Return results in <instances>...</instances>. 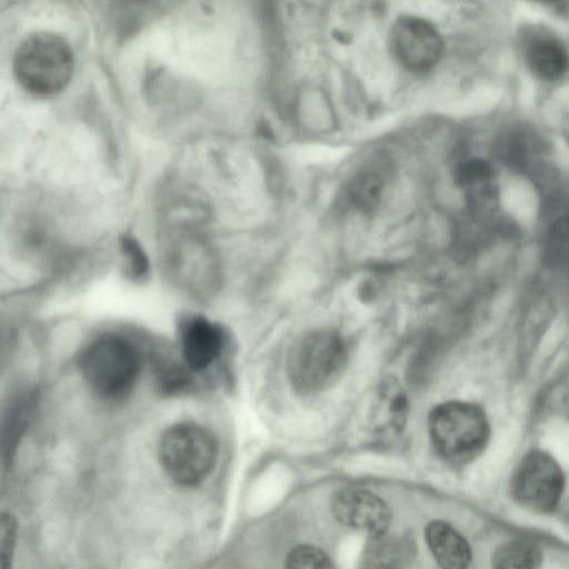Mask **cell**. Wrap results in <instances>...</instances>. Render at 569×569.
<instances>
[{"label": "cell", "instance_id": "cell-1", "mask_svg": "<svg viewBox=\"0 0 569 569\" xmlns=\"http://www.w3.org/2000/svg\"><path fill=\"white\" fill-rule=\"evenodd\" d=\"M12 69L24 90L34 96L50 97L70 82L74 69L73 51L61 36L36 31L17 47Z\"/></svg>", "mask_w": 569, "mask_h": 569}, {"label": "cell", "instance_id": "cell-2", "mask_svg": "<svg viewBox=\"0 0 569 569\" xmlns=\"http://www.w3.org/2000/svg\"><path fill=\"white\" fill-rule=\"evenodd\" d=\"M348 348L332 328H317L300 336L290 348L287 375L291 387L303 396L332 387L346 370Z\"/></svg>", "mask_w": 569, "mask_h": 569}, {"label": "cell", "instance_id": "cell-3", "mask_svg": "<svg viewBox=\"0 0 569 569\" xmlns=\"http://www.w3.org/2000/svg\"><path fill=\"white\" fill-rule=\"evenodd\" d=\"M80 372L87 385L100 397L118 399L134 387L141 370L137 348L126 338L106 333L82 350Z\"/></svg>", "mask_w": 569, "mask_h": 569}, {"label": "cell", "instance_id": "cell-4", "mask_svg": "<svg viewBox=\"0 0 569 569\" xmlns=\"http://www.w3.org/2000/svg\"><path fill=\"white\" fill-rule=\"evenodd\" d=\"M428 431L433 448L443 459L467 463L486 448L490 428L481 408L452 400L430 411Z\"/></svg>", "mask_w": 569, "mask_h": 569}, {"label": "cell", "instance_id": "cell-5", "mask_svg": "<svg viewBox=\"0 0 569 569\" xmlns=\"http://www.w3.org/2000/svg\"><path fill=\"white\" fill-rule=\"evenodd\" d=\"M219 446L206 427L180 422L161 436L158 453L164 472L177 483L192 487L202 482L213 470Z\"/></svg>", "mask_w": 569, "mask_h": 569}, {"label": "cell", "instance_id": "cell-6", "mask_svg": "<svg viewBox=\"0 0 569 569\" xmlns=\"http://www.w3.org/2000/svg\"><path fill=\"white\" fill-rule=\"evenodd\" d=\"M565 478L558 462L547 452H529L518 466L512 492L525 508L549 512L556 508L563 491Z\"/></svg>", "mask_w": 569, "mask_h": 569}, {"label": "cell", "instance_id": "cell-7", "mask_svg": "<svg viewBox=\"0 0 569 569\" xmlns=\"http://www.w3.org/2000/svg\"><path fill=\"white\" fill-rule=\"evenodd\" d=\"M390 46L397 60L411 71H427L439 62L443 41L436 28L418 17H402L390 30Z\"/></svg>", "mask_w": 569, "mask_h": 569}, {"label": "cell", "instance_id": "cell-8", "mask_svg": "<svg viewBox=\"0 0 569 569\" xmlns=\"http://www.w3.org/2000/svg\"><path fill=\"white\" fill-rule=\"evenodd\" d=\"M182 359L188 370L201 372L222 353L226 336L222 328L203 316L186 315L178 325Z\"/></svg>", "mask_w": 569, "mask_h": 569}, {"label": "cell", "instance_id": "cell-9", "mask_svg": "<svg viewBox=\"0 0 569 569\" xmlns=\"http://www.w3.org/2000/svg\"><path fill=\"white\" fill-rule=\"evenodd\" d=\"M169 271L174 281L196 295H206L214 281L213 260L204 242L193 237L178 239L168 251Z\"/></svg>", "mask_w": 569, "mask_h": 569}, {"label": "cell", "instance_id": "cell-10", "mask_svg": "<svg viewBox=\"0 0 569 569\" xmlns=\"http://www.w3.org/2000/svg\"><path fill=\"white\" fill-rule=\"evenodd\" d=\"M336 518L346 526L363 530L370 536L388 529L390 512L388 506L375 493L357 488L338 491L332 499Z\"/></svg>", "mask_w": 569, "mask_h": 569}, {"label": "cell", "instance_id": "cell-11", "mask_svg": "<svg viewBox=\"0 0 569 569\" xmlns=\"http://www.w3.org/2000/svg\"><path fill=\"white\" fill-rule=\"evenodd\" d=\"M523 58L539 79L555 81L567 71L569 58L562 42L543 28H532L522 38Z\"/></svg>", "mask_w": 569, "mask_h": 569}, {"label": "cell", "instance_id": "cell-12", "mask_svg": "<svg viewBox=\"0 0 569 569\" xmlns=\"http://www.w3.org/2000/svg\"><path fill=\"white\" fill-rule=\"evenodd\" d=\"M426 540L442 569H467L471 550L466 539L449 523L432 521L426 528Z\"/></svg>", "mask_w": 569, "mask_h": 569}, {"label": "cell", "instance_id": "cell-13", "mask_svg": "<svg viewBox=\"0 0 569 569\" xmlns=\"http://www.w3.org/2000/svg\"><path fill=\"white\" fill-rule=\"evenodd\" d=\"M373 422L380 429L399 431L406 423L408 402L406 395L393 382L385 383L377 395Z\"/></svg>", "mask_w": 569, "mask_h": 569}, {"label": "cell", "instance_id": "cell-14", "mask_svg": "<svg viewBox=\"0 0 569 569\" xmlns=\"http://www.w3.org/2000/svg\"><path fill=\"white\" fill-rule=\"evenodd\" d=\"M385 180L376 168H365L356 173L347 186L348 203L361 211L369 212L380 202Z\"/></svg>", "mask_w": 569, "mask_h": 569}, {"label": "cell", "instance_id": "cell-15", "mask_svg": "<svg viewBox=\"0 0 569 569\" xmlns=\"http://www.w3.org/2000/svg\"><path fill=\"white\" fill-rule=\"evenodd\" d=\"M402 559L400 542L386 531L370 536L359 569H401Z\"/></svg>", "mask_w": 569, "mask_h": 569}, {"label": "cell", "instance_id": "cell-16", "mask_svg": "<svg viewBox=\"0 0 569 569\" xmlns=\"http://www.w3.org/2000/svg\"><path fill=\"white\" fill-rule=\"evenodd\" d=\"M540 548L528 540H513L500 546L492 557V569H539Z\"/></svg>", "mask_w": 569, "mask_h": 569}, {"label": "cell", "instance_id": "cell-17", "mask_svg": "<svg viewBox=\"0 0 569 569\" xmlns=\"http://www.w3.org/2000/svg\"><path fill=\"white\" fill-rule=\"evenodd\" d=\"M457 183L475 198H485L490 192L493 171L483 159L471 158L461 161L455 172Z\"/></svg>", "mask_w": 569, "mask_h": 569}, {"label": "cell", "instance_id": "cell-18", "mask_svg": "<svg viewBox=\"0 0 569 569\" xmlns=\"http://www.w3.org/2000/svg\"><path fill=\"white\" fill-rule=\"evenodd\" d=\"M120 250L126 276L132 281L143 280L149 272V259L138 240L131 236H123L120 240Z\"/></svg>", "mask_w": 569, "mask_h": 569}, {"label": "cell", "instance_id": "cell-19", "mask_svg": "<svg viewBox=\"0 0 569 569\" xmlns=\"http://www.w3.org/2000/svg\"><path fill=\"white\" fill-rule=\"evenodd\" d=\"M286 569H335L330 559L318 548L299 546L287 558Z\"/></svg>", "mask_w": 569, "mask_h": 569}, {"label": "cell", "instance_id": "cell-20", "mask_svg": "<svg viewBox=\"0 0 569 569\" xmlns=\"http://www.w3.org/2000/svg\"><path fill=\"white\" fill-rule=\"evenodd\" d=\"M17 537V520L9 513L3 512L0 520V559L1 569H11Z\"/></svg>", "mask_w": 569, "mask_h": 569}, {"label": "cell", "instance_id": "cell-21", "mask_svg": "<svg viewBox=\"0 0 569 569\" xmlns=\"http://www.w3.org/2000/svg\"><path fill=\"white\" fill-rule=\"evenodd\" d=\"M563 134H565L567 141L569 142V121L563 127Z\"/></svg>", "mask_w": 569, "mask_h": 569}]
</instances>
